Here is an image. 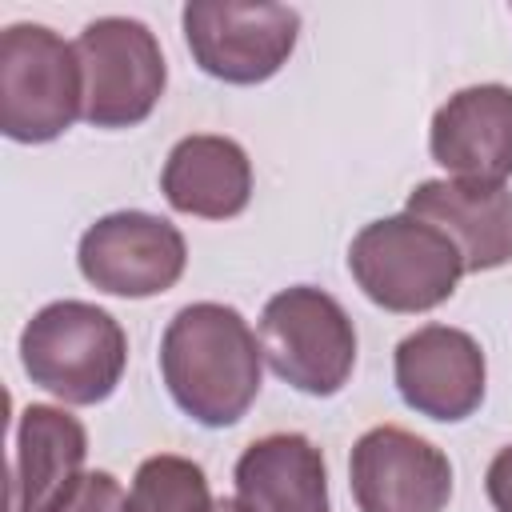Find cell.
Here are the masks:
<instances>
[{
  "mask_svg": "<svg viewBox=\"0 0 512 512\" xmlns=\"http://www.w3.org/2000/svg\"><path fill=\"white\" fill-rule=\"evenodd\" d=\"M180 24L200 72L224 84H260L276 76L300 36V12L288 4L192 0Z\"/></svg>",
  "mask_w": 512,
  "mask_h": 512,
  "instance_id": "7",
  "label": "cell"
},
{
  "mask_svg": "<svg viewBox=\"0 0 512 512\" xmlns=\"http://www.w3.org/2000/svg\"><path fill=\"white\" fill-rule=\"evenodd\" d=\"M268 368L304 396H336L356 368V328L336 296L312 284L276 292L256 324Z\"/></svg>",
  "mask_w": 512,
  "mask_h": 512,
  "instance_id": "5",
  "label": "cell"
},
{
  "mask_svg": "<svg viewBox=\"0 0 512 512\" xmlns=\"http://www.w3.org/2000/svg\"><path fill=\"white\" fill-rule=\"evenodd\" d=\"M260 372V336L232 304H188L160 336V376L168 396L204 428L236 424L260 392Z\"/></svg>",
  "mask_w": 512,
  "mask_h": 512,
  "instance_id": "1",
  "label": "cell"
},
{
  "mask_svg": "<svg viewBox=\"0 0 512 512\" xmlns=\"http://www.w3.org/2000/svg\"><path fill=\"white\" fill-rule=\"evenodd\" d=\"M428 148L452 180L504 184L512 176V88L472 84L448 96L432 116Z\"/></svg>",
  "mask_w": 512,
  "mask_h": 512,
  "instance_id": "11",
  "label": "cell"
},
{
  "mask_svg": "<svg viewBox=\"0 0 512 512\" xmlns=\"http://www.w3.org/2000/svg\"><path fill=\"white\" fill-rule=\"evenodd\" d=\"M396 388L400 400L440 424L468 420L484 400V352L464 328L424 324L396 344Z\"/></svg>",
  "mask_w": 512,
  "mask_h": 512,
  "instance_id": "10",
  "label": "cell"
},
{
  "mask_svg": "<svg viewBox=\"0 0 512 512\" xmlns=\"http://www.w3.org/2000/svg\"><path fill=\"white\" fill-rule=\"evenodd\" d=\"M348 272L384 312H428L456 292L464 260L440 228L400 212L372 220L352 236Z\"/></svg>",
  "mask_w": 512,
  "mask_h": 512,
  "instance_id": "3",
  "label": "cell"
},
{
  "mask_svg": "<svg viewBox=\"0 0 512 512\" xmlns=\"http://www.w3.org/2000/svg\"><path fill=\"white\" fill-rule=\"evenodd\" d=\"M240 512H328L324 452L300 432H272L252 440L236 460Z\"/></svg>",
  "mask_w": 512,
  "mask_h": 512,
  "instance_id": "14",
  "label": "cell"
},
{
  "mask_svg": "<svg viewBox=\"0 0 512 512\" xmlns=\"http://www.w3.org/2000/svg\"><path fill=\"white\" fill-rule=\"evenodd\" d=\"M52 512H128V492L112 472H84Z\"/></svg>",
  "mask_w": 512,
  "mask_h": 512,
  "instance_id": "17",
  "label": "cell"
},
{
  "mask_svg": "<svg viewBox=\"0 0 512 512\" xmlns=\"http://www.w3.org/2000/svg\"><path fill=\"white\" fill-rule=\"evenodd\" d=\"M484 488H488V500L496 512H512V444L500 448L484 472Z\"/></svg>",
  "mask_w": 512,
  "mask_h": 512,
  "instance_id": "18",
  "label": "cell"
},
{
  "mask_svg": "<svg viewBox=\"0 0 512 512\" xmlns=\"http://www.w3.org/2000/svg\"><path fill=\"white\" fill-rule=\"evenodd\" d=\"M76 264L92 288L144 300L168 292L184 276L188 244L176 224L152 212H108L84 228Z\"/></svg>",
  "mask_w": 512,
  "mask_h": 512,
  "instance_id": "8",
  "label": "cell"
},
{
  "mask_svg": "<svg viewBox=\"0 0 512 512\" xmlns=\"http://www.w3.org/2000/svg\"><path fill=\"white\" fill-rule=\"evenodd\" d=\"M28 380L64 404H100L116 392L128 364L120 320L88 300H52L20 332Z\"/></svg>",
  "mask_w": 512,
  "mask_h": 512,
  "instance_id": "2",
  "label": "cell"
},
{
  "mask_svg": "<svg viewBox=\"0 0 512 512\" xmlns=\"http://www.w3.org/2000/svg\"><path fill=\"white\" fill-rule=\"evenodd\" d=\"M128 512H216V500L196 460L160 452L136 468L128 488Z\"/></svg>",
  "mask_w": 512,
  "mask_h": 512,
  "instance_id": "16",
  "label": "cell"
},
{
  "mask_svg": "<svg viewBox=\"0 0 512 512\" xmlns=\"http://www.w3.org/2000/svg\"><path fill=\"white\" fill-rule=\"evenodd\" d=\"M88 432L52 404H28L16 416L12 440V500L8 512H52L60 496L84 476Z\"/></svg>",
  "mask_w": 512,
  "mask_h": 512,
  "instance_id": "13",
  "label": "cell"
},
{
  "mask_svg": "<svg viewBox=\"0 0 512 512\" xmlns=\"http://www.w3.org/2000/svg\"><path fill=\"white\" fill-rule=\"evenodd\" d=\"M348 484L360 512H444L452 464L424 436L380 424L352 444Z\"/></svg>",
  "mask_w": 512,
  "mask_h": 512,
  "instance_id": "9",
  "label": "cell"
},
{
  "mask_svg": "<svg viewBox=\"0 0 512 512\" xmlns=\"http://www.w3.org/2000/svg\"><path fill=\"white\" fill-rule=\"evenodd\" d=\"M84 116L76 44L44 24H8L0 36V128L20 144H48Z\"/></svg>",
  "mask_w": 512,
  "mask_h": 512,
  "instance_id": "4",
  "label": "cell"
},
{
  "mask_svg": "<svg viewBox=\"0 0 512 512\" xmlns=\"http://www.w3.org/2000/svg\"><path fill=\"white\" fill-rule=\"evenodd\" d=\"M164 200L200 220H232L252 200V160L232 136H184L160 172Z\"/></svg>",
  "mask_w": 512,
  "mask_h": 512,
  "instance_id": "15",
  "label": "cell"
},
{
  "mask_svg": "<svg viewBox=\"0 0 512 512\" xmlns=\"http://www.w3.org/2000/svg\"><path fill=\"white\" fill-rule=\"evenodd\" d=\"M408 216L440 228L464 272H488L512 260V192L480 180H424L408 192Z\"/></svg>",
  "mask_w": 512,
  "mask_h": 512,
  "instance_id": "12",
  "label": "cell"
},
{
  "mask_svg": "<svg viewBox=\"0 0 512 512\" xmlns=\"http://www.w3.org/2000/svg\"><path fill=\"white\" fill-rule=\"evenodd\" d=\"M216 512H240V508H236L232 496H224V500H216Z\"/></svg>",
  "mask_w": 512,
  "mask_h": 512,
  "instance_id": "19",
  "label": "cell"
},
{
  "mask_svg": "<svg viewBox=\"0 0 512 512\" xmlns=\"http://www.w3.org/2000/svg\"><path fill=\"white\" fill-rule=\"evenodd\" d=\"M76 60L84 76V120L92 128H132L164 96L168 68L160 40L132 16L88 20L76 36Z\"/></svg>",
  "mask_w": 512,
  "mask_h": 512,
  "instance_id": "6",
  "label": "cell"
}]
</instances>
